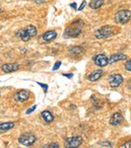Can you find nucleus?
Wrapping results in <instances>:
<instances>
[{
  "mask_svg": "<svg viewBox=\"0 0 131 148\" xmlns=\"http://www.w3.org/2000/svg\"><path fill=\"white\" fill-rule=\"evenodd\" d=\"M131 18V12L129 10H121L115 16V20L118 24H126Z\"/></svg>",
  "mask_w": 131,
  "mask_h": 148,
  "instance_id": "20e7f679",
  "label": "nucleus"
},
{
  "mask_svg": "<svg viewBox=\"0 0 131 148\" xmlns=\"http://www.w3.org/2000/svg\"><path fill=\"white\" fill-rule=\"evenodd\" d=\"M14 127L13 122H5L0 124V131H10Z\"/></svg>",
  "mask_w": 131,
  "mask_h": 148,
  "instance_id": "f3484780",
  "label": "nucleus"
},
{
  "mask_svg": "<svg viewBox=\"0 0 131 148\" xmlns=\"http://www.w3.org/2000/svg\"><path fill=\"white\" fill-rule=\"evenodd\" d=\"M82 51H83V48L81 47H74L69 49V53L73 55L79 54V53H82Z\"/></svg>",
  "mask_w": 131,
  "mask_h": 148,
  "instance_id": "a211bd4d",
  "label": "nucleus"
},
{
  "mask_svg": "<svg viewBox=\"0 0 131 148\" xmlns=\"http://www.w3.org/2000/svg\"><path fill=\"white\" fill-rule=\"evenodd\" d=\"M86 5H87V2H86V0H84V1L81 3V5H80V7L78 8V11H81V10H83V9L85 8Z\"/></svg>",
  "mask_w": 131,
  "mask_h": 148,
  "instance_id": "393cba45",
  "label": "nucleus"
},
{
  "mask_svg": "<svg viewBox=\"0 0 131 148\" xmlns=\"http://www.w3.org/2000/svg\"><path fill=\"white\" fill-rule=\"evenodd\" d=\"M42 147H50V148H53V147H56V148H59V144H57V143H53V144H51V145H43Z\"/></svg>",
  "mask_w": 131,
  "mask_h": 148,
  "instance_id": "5701e85b",
  "label": "nucleus"
},
{
  "mask_svg": "<svg viewBox=\"0 0 131 148\" xmlns=\"http://www.w3.org/2000/svg\"><path fill=\"white\" fill-rule=\"evenodd\" d=\"M30 97V93L27 90H21L18 92H16L13 96V98L16 102L18 103H24L25 101H27Z\"/></svg>",
  "mask_w": 131,
  "mask_h": 148,
  "instance_id": "0eeeda50",
  "label": "nucleus"
},
{
  "mask_svg": "<svg viewBox=\"0 0 131 148\" xmlns=\"http://www.w3.org/2000/svg\"><path fill=\"white\" fill-rule=\"evenodd\" d=\"M103 75V71L102 69H97L93 71L89 75H88V80L90 82H95L98 81L102 76Z\"/></svg>",
  "mask_w": 131,
  "mask_h": 148,
  "instance_id": "f8f14e48",
  "label": "nucleus"
},
{
  "mask_svg": "<svg viewBox=\"0 0 131 148\" xmlns=\"http://www.w3.org/2000/svg\"><path fill=\"white\" fill-rule=\"evenodd\" d=\"M37 84L40 85L42 88H44V91L45 92L47 91V90H48V85L47 84H45V83H42V82H37Z\"/></svg>",
  "mask_w": 131,
  "mask_h": 148,
  "instance_id": "6ab92c4d",
  "label": "nucleus"
},
{
  "mask_svg": "<svg viewBox=\"0 0 131 148\" xmlns=\"http://www.w3.org/2000/svg\"><path fill=\"white\" fill-rule=\"evenodd\" d=\"M84 25V22L81 19H77L74 21L69 27L66 29L64 36L66 38H76L78 37L81 32H82V27Z\"/></svg>",
  "mask_w": 131,
  "mask_h": 148,
  "instance_id": "f257e3e1",
  "label": "nucleus"
},
{
  "mask_svg": "<svg viewBox=\"0 0 131 148\" xmlns=\"http://www.w3.org/2000/svg\"><path fill=\"white\" fill-rule=\"evenodd\" d=\"M36 35H37V28L32 25H29L25 28L18 30L16 33V37L19 38L24 42H27L31 37H35Z\"/></svg>",
  "mask_w": 131,
  "mask_h": 148,
  "instance_id": "f03ea898",
  "label": "nucleus"
},
{
  "mask_svg": "<svg viewBox=\"0 0 131 148\" xmlns=\"http://www.w3.org/2000/svg\"><path fill=\"white\" fill-rule=\"evenodd\" d=\"M2 70L5 73H12L15 72L19 69V64L18 63H5L2 66Z\"/></svg>",
  "mask_w": 131,
  "mask_h": 148,
  "instance_id": "9b49d317",
  "label": "nucleus"
},
{
  "mask_svg": "<svg viewBox=\"0 0 131 148\" xmlns=\"http://www.w3.org/2000/svg\"><path fill=\"white\" fill-rule=\"evenodd\" d=\"M127 59V55H125L124 53H118L115 54H113L109 59H108V63H114L119 61H123Z\"/></svg>",
  "mask_w": 131,
  "mask_h": 148,
  "instance_id": "ddd939ff",
  "label": "nucleus"
},
{
  "mask_svg": "<svg viewBox=\"0 0 131 148\" xmlns=\"http://www.w3.org/2000/svg\"><path fill=\"white\" fill-rule=\"evenodd\" d=\"M56 37H57V33L55 31H47L42 36L43 40L46 41H51V40L56 39Z\"/></svg>",
  "mask_w": 131,
  "mask_h": 148,
  "instance_id": "dca6fc26",
  "label": "nucleus"
},
{
  "mask_svg": "<svg viewBox=\"0 0 131 148\" xmlns=\"http://www.w3.org/2000/svg\"><path fill=\"white\" fill-rule=\"evenodd\" d=\"M121 148H131V141L125 142L123 145H121Z\"/></svg>",
  "mask_w": 131,
  "mask_h": 148,
  "instance_id": "412c9836",
  "label": "nucleus"
},
{
  "mask_svg": "<svg viewBox=\"0 0 131 148\" xmlns=\"http://www.w3.org/2000/svg\"><path fill=\"white\" fill-rule=\"evenodd\" d=\"M63 76H66V77H68V79H71V78H73L74 74H63Z\"/></svg>",
  "mask_w": 131,
  "mask_h": 148,
  "instance_id": "bb28decb",
  "label": "nucleus"
},
{
  "mask_svg": "<svg viewBox=\"0 0 131 148\" xmlns=\"http://www.w3.org/2000/svg\"><path fill=\"white\" fill-rule=\"evenodd\" d=\"M41 116H42V118L44 119V121L46 122V123H48V124L51 123V122H53V119H54L53 115L49 110H44V111H42Z\"/></svg>",
  "mask_w": 131,
  "mask_h": 148,
  "instance_id": "4468645a",
  "label": "nucleus"
},
{
  "mask_svg": "<svg viewBox=\"0 0 131 148\" xmlns=\"http://www.w3.org/2000/svg\"><path fill=\"white\" fill-rule=\"evenodd\" d=\"M114 34V27L111 25H104L95 32V37L97 39H107Z\"/></svg>",
  "mask_w": 131,
  "mask_h": 148,
  "instance_id": "7ed1b4c3",
  "label": "nucleus"
},
{
  "mask_svg": "<svg viewBox=\"0 0 131 148\" xmlns=\"http://www.w3.org/2000/svg\"><path fill=\"white\" fill-rule=\"evenodd\" d=\"M33 1L36 4H38V5H43V4H45V0H33Z\"/></svg>",
  "mask_w": 131,
  "mask_h": 148,
  "instance_id": "a878e982",
  "label": "nucleus"
},
{
  "mask_svg": "<svg viewBox=\"0 0 131 148\" xmlns=\"http://www.w3.org/2000/svg\"><path fill=\"white\" fill-rule=\"evenodd\" d=\"M82 142H83V139L81 136H74V137H71L66 139L65 146L69 147V148L79 147L82 145Z\"/></svg>",
  "mask_w": 131,
  "mask_h": 148,
  "instance_id": "423d86ee",
  "label": "nucleus"
},
{
  "mask_svg": "<svg viewBox=\"0 0 131 148\" xmlns=\"http://www.w3.org/2000/svg\"><path fill=\"white\" fill-rule=\"evenodd\" d=\"M128 87L129 88V90H131V79H129L128 82Z\"/></svg>",
  "mask_w": 131,
  "mask_h": 148,
  "instance_id": "c756f323",
  "label": "nucleus"
},
{
  "mask_svg": "<svg viewBox=\"0 0 131 148\" xmlns=\"http://www.w3.org/2000/svg\"><path fill=\"white\" fill-rule=\"evenodd\" d=\"M125 69L128 70V71H131V59L130 60H128L126 64H125Z\"/></svg>",
  "mask_w": 131,
  "mask_h": 148,
  "instance_id": "aec40b11",
  "label": "nucleus"
},
{
  "mask_svg": "<svg viewBox=\"0 0 131 148\" xmlns=\"http://www.w3.org/2000/svg\"><path fill=\"white\" fill-rule=\"evenodd\" d=\"M102 145H103V146H108V147L112 146V145H111L109 142H104V144H102Z\"/></svg>",
  "mask_w": 131,
  "mask_h": 148,
  "instance_id": "cd10ccee",
  "label": "nucleus"
},
{
  "mask_svg": "<svg viewBox=\"0 0 131 148\" xmlns=\"http://www.w3.org/2000/svg\"><path fill=\"white\" fill-rule=\"evenodd\" d=\"M123 82V78L121 75H118V74H115V75H112L109 76V79H108V82H109V85L110 87L112 88H117L119 87Z\"/></svg>",
  "mask_w": 131,
  "mask_h": 148,
  "instance_id": "1a4fd4ad",
  "label": "nucleus"
},
{
  "mask_svg": "<svg viewBox=\"0 0 131 148\" xmlns=\"http://www.w3.org/2000/svg\"><path fill=\"white\" fill-rule=\"evenodd\" d=\"M104 4V0H92L89 3V7L93 10L100 9Z\"/></svg>",
  "mask_w": 131,
  "mask_h": 148,
  "instance_id": "2eb2a0df",
  "label": "nucleus"
},
{
  "mask_svg": "<svg viewBox=\"0 0 131 148\" xmlns=\"http://www.w3.org/2000/svg\"><path fill=\"white\" fill-rule=\"evenodd\" d=\"M60 66H61V62H57L54 64L53 68V71L58 70V69H59V67H60Z\"/></svg>",
  "mask_w": 131,
  "mask_h": 148,
  "instance_id": "b1692460",
  "label": "nucleus"
},
{
  "mask_svg": "<svg viewBox=\"0 0 131 148\" xmlns=\"http://www.w3.org/2000/svg\"><path fill=\"white\" fill-rule=\"evenodd\" d=\"M93 61L97 66H99L101 68L106 67L108 64V58L105 54H102V53L97 54L96 56H94Z\"/></svg>",
  "mask_w": 131,
  "mask_h": 148,
  "instance_id": "6e6552de",
  "label": "nucleus"
},
{
  "mask_svg": "<svg viewBox=\"0 0 131 148\" xmlns=\"http://www.w3.org/2000/svg\"><path fill=\"white\" fill-rule=\"evenodd\" d=\"M36 136L32 133H25L19 136L18 142L19 144L25 145V146H31L36 142Z\"/></svg>",
  "mask_w": 131,
  "mask_h": 148,
  "instance_id": "39448f33",
  "label": "nucleus"
},
{
  "mask_svg": "<svg viewBox=\"0 0 131 148\" xmlns=\"http://www.w3.org/2000/svg\"><path fill=\"white\" fill-rule=\"evenodd\" d=\"M70 6H71L72 8H74V9H76V8H77V4H76V3H73V4L70 5Z\"/></svg>",
  "mask_w": 131,
  "mask_h": 148,
  "instance_id": "c85d7f7f",
  "label": "nucleus"
},
{
  "mask_svg": "<svg viewBox=\"0 0 131 148\" xmlns=\"http://www.w3.org/2000/svg\"><path fill=\"white\" fill-rule=\"evenodd\" d=\"M36 108H37V105H33V106H31L30 109H28V110H26V114H27V115H29V114H31V112H33V111L36 110Z\"/></svg>",
  "mask_w": 131,
  "mask_h": 148,
  "instance_id": "4be33fe9",
  "label": "nucleus"
},
{
  "mask_svg": "<svg viewBox=\"0 0 131 148\" xmlns=\"http://www.w3.org/2000/svg\"><path fill=\"white\" fill-rule=\"evenodd\" d=\"M124 120V117L123 116L121 115V113L120 112H115L112 115L110 120H109V124L113 126H117V125H120L122 124Z\"/></svg>",
  "mask_w": 131,
  "mask_h": 148,
  "instance_id": "9d476101",
  "label": "nucleus"
}]
</instances>
